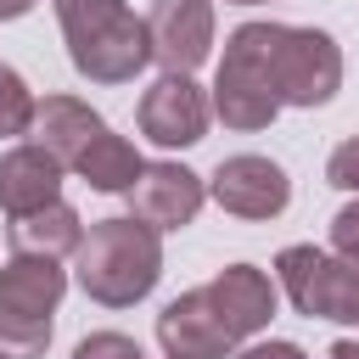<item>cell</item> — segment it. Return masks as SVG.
<instances>
[{
	"label": "cell",
	"mask_w": 359,
	"mask_h": 359,
	"mask_svg": "<svg viewBox=\"0 0 359 359\" xmlns=\"http://www.w3.org/2000/svg\"><path fill=\"white\" fill-rule=\"evenodd\" d=\"M123 196H129V219H140V224H151V230L163 236V230H185V224L196 219L208 185H202L191 168H180V163H146L140 180H135Z\"/></svg>",
	"instance_id": "cell-10"
},
{
	"label": "cell",
	"mask_w": 359,
	"mask_h": 359,
	"mask_svg": "<svg viewBox=\"0 0 359 359\" xmlns=\"http://www.w3.org/2000/svg\"><path fill=\"white\" fill-rule=\"evenodd\" d=\"M208 95L196 90L191 73H163L146 95H140V135L157 146H196L208 135Z\"/></svg>",
	"instance_id": "cell-9"
},
{
	"label": "cell",
	"mask_w": 359,
	"mask_h": 359,
	"mask_svg": "<svg viewBox=\"0 0 359 359\" xmlns=\"http://www.w3.org/2000/svg\"><path fill=\"white\" fill-rule=\"evenodd\" d=\"M146 39L163 73H196L213 50V0H151Z\"/></svg>",
	"instance_id": "cell-8"
},
{
	"label": "cell",
	"mask_w": 359,
	"mask_h": 359,
	"mask_svg": "<svg viewBox=\"0 0 359 359\" xmlns=\"http://www.w3.org/2000/svg\"><path fill=\"white\" fill-rule=\"evenodd\" d=\"M67 292V275L50 258H11L0 269V353L39 359L50 348V314Z\"/></svg>",
	"instance_id": "cell-4"
},
{
	"label": "cell",
	"mask_w": 359,
	"mask_h": 359,
	"mask_svg": "<svg viewBox=\"0 0 359 359\" xmlns=\"http://www.w3.org/2000/svg\"><path fill=\"white\" fill-rule=\"evenodd\" d=\"M269 84L280 107H325L342 90V50L325 28H286L269 50Z\"/></svg>",
	"instance_id": "cell-6"
},
{
	"label": "cell",
	"mask_w": 359,
	"mask_h": 359,
	"mask_svg": "<svg viewBox=\"0 0 359 359\" xmlns=\"http://www.w3.org/2000/svg\"><path fill=\"white\" fill-rule=\"evenodd\" d=\"M331 359H359V337H342V342H331Z\"/></svg>",
	"instance_id": "cell-23"
},
{
	"label": "cell",
	"mask_w": 359,
	"mask_h": 359,
	"mask_svg": "<svg viewBox=\"0 0 359 359\" xmlns=\"http://www.w3.org/2000/svg\"><path fill=\"white\" fill-rule=\"evenodd\" d=\"M79 286L101 309H129L163 280V241L140 219H95L79 241Z\"/></svg>",
	"instance_id": "cell-1"
},
{
	"label": "cell",
	"mask_w": 359,
	"mask_h": 359,
	"mask_svg": "<svg viewBox=\"0 0 359 359\" xmlns=\"http://www.w3.org/2000/svg\"><path fill=\"white\" fill-rule=\"evenodd\" d=\"M325 180H331L337 191H353V196H359V135H348V140L325 157Z\"/></svg>",
	"instance_id": "cell-19"
},
{
	"label": "cell",
	"mask_w": 359,
	"mask_h": 359,
	"mask_svg": "<svg viewBox=\"0 0 359 359\" xmlns=\"http://www.w3.org/2000/svg\"><path fill=\"white\" fill-rule=\"evenodd\" d=\"M208 297H213V309L224 314V325L236 331V342L269 331V320H275V286H269V275L252 269V264L219 269V275L208 280Z\"/></svg>",
	"instance_id": "cell-12"
},
{
	"label": "cell",
	"mask_w": 359,
	"mask_h": 359,
	"mask_svg": "<svg viewBox=\"0 0 359 359\" xmlns=\"http://www.w3.org/2000/svg\"><path fill=\"white\" fill-rule=\"evenodd\" d=\"M140 151L123 140V135H112V129H101L90 146H84V157L73 163V174L90 185V191H107V196H118V191H129L135 180H140Z\"/></svg>",
	"instance_id": "cell-16"
},
{
	"label": "cell",
	"mask_w": 359,
	"mask_h": 359,
	"mask_svg": "<svg viewBox=\"0 0 359 359\" xmlns=\"http://www.w3.org/2000/svg\"><path fill=\"white\" fill-rule=\"evenodd\" d=\"M56 191H62V163H56L45 146L28 140V146H11V151L0 157V208H6L11 219L62 202Z\"/></svg>",
	"instance_id": "cell-14"
},
{
	"label": "cell",
	"mask_w": 359,
	"mask_h": 359,
	"mask_svg": "<svg viewBox=\"0 0 359 359\" xmlns=\"http://www.w3.org/2000/svg\"><path fill=\"white\" fill-rule=\"evenodd\" d=\"M331 247H337L342 258H359V196L331 219Z\"/></svg>",
	"instance_id": "cell-20"
},
{
	"label": "cell",
	"mask_w": 359,
	"mask_h": 359,
	"mask_svg": "<svg viewBox=\"0 0 359 359\" xmlns=\"http://www.w3.org/2000/svg\"><path fill=\"white\" fill-rule=\"evenodd\" d=\"M73 359H146V353H140V342L123 337V331H90V337L73 348Z\"/></svg>",
	"instance_id": "cell-18"
},
{
	"label": "cell",
	"mask_w": 359,
	"mask_h": 359,
	"mask_svg": "<svg viewBox=\"0 0 359 359\" xmlns=\"http://www.w3.org/2000/svg\"><path fill=\"white\" fill-rule=\"evenodd\" d=\"M34 146H45L62 168H73L79 157H84V146L107 129V118L90 107V101H79V95H45L39 107H34Z\"/></svg>",
	"instance_id": "cell-13"
},
{
	"label": "cell",
	"mask_w": 359,
	"mask_h": 359,
	"mask_svg": "<svg viewBox=\"0 0 359 359\" xmlns=\"http://www.w3.org/2000/svg\"><path fill=\"white\" fill-rule=\"evenodd\" d=\"M224 6H264V0H224Z\"/></svg>",
	"instance_id": "cell-24"
},
{
	"label": "cell",
	"mask_w": 359,
	"mask_h": 359,
	"mask_svg": "<svg viewBox=\"0 0 359 359\" xmlns=\"http://www.w3.org/2000/svg\"><path fill=\"white\" fill-rule=\"evenodd\" d=\"M0 359H6V353H0Z\"/></svg>",
	"instance_id": "cell-25"
},
{
	"label": "cell",
	"mask_w": 359,
	"mask_h": 359,
	"mask_svg": "<svg viewBox=\"0 0 359 359\" xmlns=\"http://www.w3.org/2000/svg\"><path fill=\"white\" fill-rule=\"evenodd\" d=\"M241 359H309V353H303L297 342H275V337H269V342H252Z\"/></svg>",
	"instance_id": "cell-21"
},
{
	"label": "cell",
	"mask_w": 359,
	"mask_h": 359,
	"mask_svg": "<svg viewBox=\"0 0 359 359\" xmlns=\"http://www.w3.org/2000/svg\"><path fill=\"white\" fill-rule=\"evenodd\" d=\"M56 22L67 39V62L90 84H129L151 62L146 17H135L123 0H56Z\"/></svg>",
	"instance_id": "cell-2"
},
{
	"label": "cell",
	"mask_w": 359,
	"mask_h": 359,
	"mask_svg": "<svg viewBox=\"0 0 359 359\" xmlns=\"http://www.w3.org/2000/svg\"><path fill=\"white\" fill-rule=\"evenodd\" d=\"M157 342L168 359H224L236 348V331L224 325V314L213 309L208 286L180 292L163 314H157Z\"/></svg>",
	"instance_id": "cell-11"
},
{
	"label": "cell",
	"mask_w": 359,
	"mask_h": 359,
	"mask_svg": "<svg viewBox=\"0 0 359 359\" xmlns=\"http://www.w3.org/2000/svg\"><path fill=\"white\" fill-rule=\"evenodd\" d=\"M275 275L297 314L359 325V258H331V252L297 241V247H280Z\"/></svg>",
	"instance_id": "cell-5"
},
{
	"label": "cell",
	"mask_w": 359,
	"mask_h": 359,
	"mask_svg": "<svg viewBox=\"0 0 359 359\" xmlns=\"http://www.w3.org/2000/svg\"><path fill=\"white\" fill-rule=\"evenodd\" d=\"M84 241V224L67 202H50V208H34L22 219H11V258H67L79 252Z\"/></svg>",
	"instance_id": "cell-15"
},
{
	"label": "cell",
	"mask_w": 359,
	"mask_h": 359,
	"mask_svg": "<svg viewBox=\"0 0 359 359\" xmlns=\"http://www.w3.org/2000/svg\"><path fill=\"white\" fill-rule=\"evenodd\" d=\"M28 11H34V0H0V22H17Z\"/></svg>",
	"instance_id": "cell-22"
},
{
	"label": "cell",
	"mask_w": 359,
	"mask_h": 359,
	"mask_svg": "<svg viewBox=\"0 0 359 359\" xmlns=\"http://www.w3.org/2000/svg\"><path fill=\"white\" fill-rule=\"evenodd\" d=\"M275 34L280 22H241L230 39H224V62H219V79H213V112L224 118V129H269L280 101H275V84H269V50H275Z\"/></svg>",
	"instance_id": "cell-3"
},
{
	"label": "cell",
	"mask_w": 359,
	"mask_h": 359,
	"mask_svg": "<svg viewBox=\"0 0 359 359\" xmlns=\"http://www.w3.org/2000/svg\"><path fill=\"white\" fill-rule=\"evenodd\" d=\"M34 107H39V101H34V90L22 84V73L0 62V135H28Z\"/></svg>",
	"instance_id": "cell-17"
},
{
	"label": "cell",
	"mask_w": 359,
	"mask_h": 359,
	"mask_svg": "<svg viewBox=\"0 0 359 359\" xmlns=\"http://www.w3.org/2000/svg\"><path fill=\"white\" fill-rule=\"evenodd\" d=\"M208 191H213V202H219L224 213H236V219H275V213H286V202H292L286 168H280L275 157H258V151L224 157V163L213 168Z\"/></svg>",
	"instance_id": "cell-7"
}]
</instances>
